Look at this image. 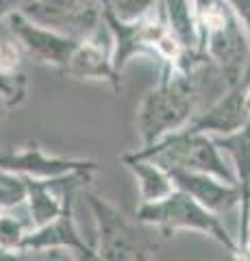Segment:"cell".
<instances>
[{
	"instance_id": "4",
	"label": "cell",
	"mask_w": 250,
	"mask_h": 261,
	"mask_svg": "<svg viewBox=\"0 0 250 261\" xmlns=\"http://www.w3.org/2000/svg\"><path fill=\"white\" fill-rule=\"evenodd\" d=\"M133 154L142 159H150L157 166L165 168L168 172L181 170V172H198V174H211L227 183L235 185V176L224 163L220 148L213 140H209L205 133L196 130H176V133L163 137L161 142L140 148Z\"/></svg>"
},
{
	"instance_id": "7",
	"label": "cell",
	"mask_w": 250,
	"mask_h": 261,
	"mask_svg": "<svg viewBox=\"0 0 250 261\" xmlns=\"http://www.w3.org/2000/svg\"><path fill=\"white\" fill-rule=\"evenodd\" d=\"M7 20H9V27L13 31L15 39H18L20 46L31 57H35L39 63L57 68L59 72L66 70L72 55H74V50L78 48L76 39L66 37V35H61V33L50 31L46 27H39V24L31 22L26 15H22V13H13Z\"/></svg>"
},
{
	"instance_id": "22",
	"label": "cell",
	"mask_w": 250,
	"mask_h": 261,
	"mask_svg": "<svg viewBox=\"0 0 250 261\" xmlns=\"http://www.w3.org/2000/svg\"><path fill=\"white\" fill-rule=\"evenodd\" d=\"M248 202H250V192H248ZM248 202H246V205H248ZM246 205H244V207H246Z\"/></svg>"
},
{
	"instance_id": "14",
	"label": "cell",
	"mask_w": 250,
	"mask_h": 261,
	"mask_svg": "<svg viewBox=\"0 0 250 261\" xmlns=\"http://www.w3.org/2000/svg\"><path fill=\"white\" fill-rule=\"evenodd\" d=\"M33 231L31 218L15 216L13 209H0V246L9 250H22L24 240Z\"/></svg>"
},
{
	"instance_id": "5",
	"label": "cell",
	"mask_w": 250,
	"mask_h": 261,
	"mask_svg": "<svg viewBox=\"0 0 250 261\" xmlns=\"http://www.w3.org/2000/svg\"><path fill=\"white\" fill-rule=\"evenodd\" d=\"M22 15L39 27L83 42L104 24V5L102 0H35Z\"/></svg>"
},
{
	"instance_id": "13",
	"label": "cell",
	"mask_w": 250,
	"mask_h": 261,
	"mask_svg": "<svg viewBox=\"0 0 250 261\" xmlns=\"http://www.w3.org/2000/svg\"><path fill=\"white\" fill-rule=\"evenodd\" d=\"M104 13L116 18L118 22L135 24L152 18L161 11L163 0H102Z\"/></svg>"
},
{
	"instance_id": "16",
	"label": "cell",
	"mask_w": 250,
	"mask_h": 261,
	"mask_svg": "<svg viewBox=\"0 0 250 261\" xmlns=\"http://www.w3.org/2000/svg\"><path fill=\"white\" fill-rule=\"evenodd\" d=\"M0 96L9 107L24 102L26 98V76L22 72H3L0 70Z\"/></svg>"
},
{
	"instance_id": "1",
	"label": "cell",
	"mask_w": 250,
	"mask_h": 261,
	"mask_svg": "<svg viewBox=\"0 0 250 261\" xmlns=\"http://www.w3.org/2000/svg\"><path fill=\"white\" fill-rule=\"evenodd\" d=\"M193 107V81L191 74L179 63H165L159 85L142 98L137 107V130L142 137V148L161 142L176 133L191 116Z\"/></svg>"
},
{
	"instance_id": "15",
	"label": "cell",
	"mask_w": 250,
	"mask_h": 261,
	"mask_svg": "<svg viewBox=\"0 0 250 261\" xmlns=\"http://www.w3.org/2000/svg\"><path fill=\"white\" fill-rule=\"evenodd\" d=\"M26 178L0 170V209H15L26 202Z\"/></svg>"
},
{
	"instance_id": "6",
	"label": "cell",
	"mask_w": 250,
	"mask_h": 261,
	"mask_svg": "<svg viewBox=\"0 0 250 261\" xmlns=\"http://www.w3.org/2000/svg\"><path fill=\"white\" fill-rule=\"evenodd\" d=\"M0 170L24 178L50 181V178H63L72 174H94L98 170V161L57 157V154L46 152L37 142H31L18 150L0 152Z\"/></svg>"
},
{
	"instance_id": "8",
	"label": "cell",
	"mask_w": 250,
	"mask_h": 261,
	"mask_svg": "<svg viewBox=\"0 0 250 261\" xmlns=\"http://www.w3.org/2000/svg\"><path fill=\"white\" fill-rule=\"evenodd\" d=\"M63 74L76 81H98V83H111L114 89H120V76L114 68V35L107 22L94 33L92 37L78 42V48L72 55Z\"/></svg>"
},
{
	"instance_id": "21",
	"label": "cell",
	"mask_w": 250,
	"mask_h": 261,
	"mask_svg": "<svg viewBox=\"0 0 250 261\" xmlns=\"http://www.w3.org/2000/svg\"><path fill=\"white\" fill-rule=\"evenodd\" d=\"M5 109H9V105H7V100H5L3 96H0V113H3Z\"/></svg>"
},
{
	"instance_id": "18",
	"label": "cell",
	"mask_w": 250,
	"mask_h": 261,
	"mask_svg": "<svg viewBox=\"0 0 250 261\" xmlns=\"http://www.w3.org/2000/svg\"><path fill=\"white\" fill-rule=\"evenodd\" d=\"M241 250L250 252V202L241 211V244H239Z\"/></svg>"
},
{
	"instance_id": "3",
	"label": "cell",
	"mask_w": 250,
	"mask_h": 261,
	"mask_svg": "<svg viewBox=\"0 0 250 261\" xmlns=\"http://www.w3.org/2000/svg\"><path fill=\"white\" fill-rule=\"evenodd\" d=\"M83 198L94 216L98 261H155L157 244L116 205L94 192H83Z\"/></svg>"
},
{
	"instance_id": "11",
	"label": "cell",
	"mask_w": 250,
	"mask_h": 261,
	"mask_svg": "<svg viewBox=\"0 0 250 261\" xmlns=\"http://www.w3.org/2000/svg\"><path fill=\"white\" fill-rule=\"evenodd\" d=\"M122 163L128 168V172L135 176L137 181V190H140V198L142 205H150V202H159L168 198L176 187L170 172L165 168L157 166L150 159H142L133 152L122 154Z\"/></svg>"
},
{
	"instance_id": "2",
	"label": "cell",
	"mask_w": 250,
	"mask_h": 261,
	"mask_svg": "<svg viewBox=\"0 0 250 261\" xmlns=\"http://www.w3.org/2000/svg\"><path fill=\"white\" fill-rule=\"evenodd\" d=\"M135 216L140 224L161 233L163 238H170V235L179 231H193V233H203L207 238L215 240L220 246H224L235 257L241 250L239 244L231 238V233L220 222V218L181 190H174L168 198L159 202L140 205Z\"/></svg>"
},
{
	"instance_id": "20",
	"label": "cell",
	"mask_w": 250,
	"mask_h": 261,
	"mask_svg": "<svg viewBox=\"0 0 250 261\" xmlns=\"http://www.w3.org/2000/svg\"><path fill=\"white\" fill-rule=\"evenodd\" d=\"M237 259H239V261H250V252H246V250H239Z\"/></svg>"
},
{
	"instance_id": "12",
	"label": "cell",
	"mask_w": 250,
	"mask_h": 261,
	"mask_svg": "<svg viewBox=\"0 0 250 261\" xmlns=\"http://www.w3.org/2000/svg\"><path fill=\"white\" fill-rule=\"evenodd\" d=\"M163 15L172 37L181 48H189L196 42V22L189 0H163Z\"/></svg>"
},
{
	"instance_id": "17",
	"label": "cell",
	"mask_w": 250,
	"mask_h": 261,
	"mask_svg": "<svg viewBox=\"0 0 250 261\" xmlns=\"http://www.w3.org/2000/svg\"><path fill=\"white\" fill-rule=\"evenodd\" d=\"M35 0H0V20H7L13 13H22Z\"/></svg>"
},
{
	"instance_id": "19",
	"label": "cell",
	"mask_w": 250,
	"mask_h": 261,
	"mask_svg": "<svg viewBox=\"0 0 250 261\" xmlns=\"http://www.w3.org/2000/svg\"><path fill=\"white\" fill-rule=\"evenodd\" d=\"M0 261H33V259L24 250H9V248L0 246Z\"/></svg>"
},
{
	"instance_id": "10",
	"label": "cell",
	"mask_w": 250,
	"mask_h": 261,
	"mask_svg": "<svg viewBox=\"0 0 250 261\" xmlns=\"http://www.w3.org/2000/svg\"><path fill=\"white\" fill-rule=\"evenodd\" d=\"M174 187L185 194H189L193 200L200 202L211 214L220 216L241 202V190L237 185L227 183L211 174H198V172H181L172 170L170 172Z\"/></svg>"
},
{
	"instance_id": "9",
	"label": "cell",
	"mask_w": 250,
	"mask_h": 261,
	"mask_svg": "<svg viewBox=\"0 0 250 261\" xmlns=\"http://www.w3.org/2000/svg\"><path fill=\"white\" fill-rule=\"evenodd\" d=\"M74 198L76 194L70 196L63 214L54 222L46 224L42 228H33L29 233V238L24 240V246H22L24 252L33 255V252H46V250H72L76 257L94 252V248L78 233V226L74 220Z\"/></svg>"
}]
</instances>
